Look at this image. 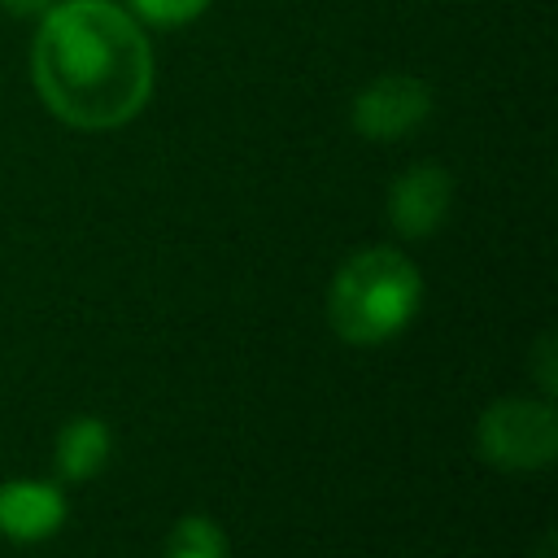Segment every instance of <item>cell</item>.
I'll return each instance as SVG.
<instances>
[{
	"label": "cell",
	"mask_w": 558,
	"mask_h": 558,
	"mask_svg": "<svg viewBox=\"0 0 558 558\" xmlns=\"http://www.w3.org/2000/svg\"><path fill=\"white\" fill-rule=\"evenodd\" d=\"M44 105L78 131H113L153 96V48L135 13L113 0H61L44 9L31 44Z\"/></svg>",
	"instance_id": "obj_1"
},
{
	"label": "cell",
	"mask_w": 558,
	"mask_h": 558,
	"mask_svg": "<svg viewBox=\"0 0 558 558\" xmlns=\"http://www.w3.org/2000/svg\"><path fill=\"white\" fill-rule=\"evenodd\" d=\"M418 296H423V283L405 253L366 248L336 270L331 296H327V318L340 340L379 344L414 318Z\"/></svg>",
	"instance_id": "obj_2"
},
{
	"label": "cell",
	"mask_w": 558,
	"mask_h": 558,
	"mask_svg": "<svg viewBox=\"0 0 558 558\" xmlns=\"http://www.w3.org/2000/svg\"><path fill=\"white\" fill-rule=\"evenodd\" d=\"M480 453L493 462V466H506V471H536V466H549L554 453H558V418L549 405L541 401H497L480 414Z\"/></svg>",
	"instance_id": "obj_3"
},
{
	"label": "cell",
	"mask_w": 558,
	"mask_h": 558,
	"mask_svg": "<svg viewBox=\"0 0 558 558\" xmlns=\"http://www.w3.org/2000/svg\"><path fill=\"white\" fill-rule=\"evenodd\" d=\"M432 113V87L414 74L371 78L353 96V131L366 140H401Z\"/></svg>",
	"instance_id": "obj_4"
},
{
	"label": "cell",
	"mask_w": 558,
	"mask_h": 558,
	"mask_svg": "<svg viewBox=\"0 0 558 558\" xmlns=\"http://www.w3.org/2000/svg\"><path fill=\"white\" fill-rule=\"evenodd\" d=\"M449 196H453V179L440 166L432 161L410 166L388 192V218L405 240H423L445 222Z\"/></svg>",
	"instance_id": "obj_5"
},
{
	"label": "cell",
	"mask_w": 558,
	"mask_h": 558,
	"mask_svg": "<svg viewBox=\"0 0 558 558\" xmlns=\"http://www.w3.org/2000/svg\"><path fill=\"white\" fill-rule=\"evenodd\" d=\"M65 519V497L52 484L35 480H13L0 488V532L13 541H44L61 527Z\"/></svg>",
	"instance_id": "obj_6"
},
{
	"label": "cell",
	"mask_w": 558,
	"mask_h": 558,
	"mask_svg": "<svg viewBox=\"0 0 558 558\" xmlns=\"http://www.w3.org/2000/svg\"><path fill=\"white\" fill-rule=\"evenodd\" d=\"M109 458V427L100 418H74L57 436V471L61 480H92Z\"/></svg>",
	"instance_id": "obj_7"
},
{
	"label": "cell",
	"mask_w": 558,
	"mask_h": 558,
	"mask_svg": "<svg viewBox=\"0 0 558 558\" xmlns=\"http://www.w3.org/2000/svg\"><path fill=\"white\" fill-rule=\"evenodd\" d=\"M166 558H227V536L214 519H179V527L166 541Z\"/></svg>",
	"instance_id": "obj_8"
},
{
	"label": "cell",
	"mask_w": 558,
	"mask_h": 558,
	"mask_svg": "<svg viewBox=\"0 0 558 558\" xmlns=\"http://www.w3.org/2000/svg\"><path fill=\"white\" fill-rule=\"evenodd\" d=\"M209 9V0H131V13L148 26H187Z\"/></svg>",
	"instance_id": "obj_9"
},
{
	"label": "cell",
	"mask_w": 558,
	"mask_h": 558,
	"mask_svg": "<svg viewBox=\"0 0 558 558\" xmlns=\"http://www.w3.org/2000/svg\"><path fill=\"white\" fill-rule=\"evenodd\" d=\"M13 17H31V13H44V9H52L57 0H0Z\"/></svg>",
	"instance_id": "obj_10"
},
{
	"label": "cell",
	"mask_w": 558,
	"mask_h": 558,
	"mask_svg": "<svg viewBox=\"0 0 558 558\" xmlns=\"http://www.w3.org/2000/svg\"><path fill=\"white\" fill-rule=\"evenodd\" d=\"M532 558H554V536H545L541 545H536V554Z\"/></svg>",
	"instance_id": "obj_11"
}]
</instances>
